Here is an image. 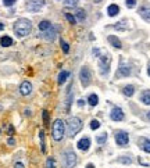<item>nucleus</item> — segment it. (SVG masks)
<instances>
[{
  "instance_id": "f3484780",
  "label": "nucleus",
  "mask_w": 150,
  "mask_h": 168,
  "mask_svg": "<svg viewBox=\"0 0 150 168\" xmlns=\"http://www.w3.org/2000/svg\"><path fill=\"white\" fill-rule=\"evenodd\" d=\"M122 93L125 95V96L131 97V96L133 95V93H135V86H132V85H126V86H124Z\"/></svg>"
},
{
  "instance_id": "20e7f679",
  "label": "nucleus",
  "mask_w": 150,
  "mask_h": 168,
  "mask_svg": "<svg viewBox=\"0 0 150 168\" xmlns=\"http://www.w3.org/2000/svg\"><path fill=\"white\" fill-rule=\"evenodd\" d=\"M63 164L66 168H74L77 164V154L72 150H66L63 154Z\"/></svg>"
},
{
  "instance_id": "4c0bfd02",
  "label": "nucleus",
  "mask_w": 150,
  "mask_h": 168,
  "mask_svg": "<svg viewBox=\"0 0 150 168\" xmlns=\"http://www.w3.org/2000/svg\"><path fill=\"white\" fill-rule=\"evenodd\" d=\"M78 106H81L82 107V106H84V100H78Z\"/></svg>"
},
{
  "instance_id": "dca6fc26",
  "label": "nucleus",
  "mask_w": 150,
  "mask_h": 168,
  "mask_svg": "<svg viewBox=\"0 0 150 168\" xmlns=\"http://www.w3.org/2000/svg\"><path fill=\"white\" fill-rule=\"evenodd\" d=\"M108 42H110L111 45L114 46L115 49H121V47H122V46H121V42H120V39H118L117 36H114V35L108 36Z\"/></svg>"
},
{
  "instance_id": "6ab92c4d",
  "label": "nucleus",
  "mask_w": 150,
  "mask_h": 168,
  "mask_svg": "<svg viewBox=\"0 0 150 168\" xmlns=\"http://www.w3.org/2000/svg\"><path fill=\"white\" fill-rule=\"evenodd\" d=\"M68 77H69V71H61L60 75H58V81H57L58 85H63L68 79Z\"/></svg>"
},
{
  "instance_id": "b1692460",
  "label": "nucleus",
  "mask_w": 150,
  "mask_h": 168,
  "mask_svg": "<svg viewBox=\"0 0 150 168\" xmlns=\"http://www.w3.org/2000/svg\"><path fill=\"white\" fill-rule=\"evenodd\" d=\"M88 102H89V104L90 106H96L97 103H99V97H97V95H90L89 96V99H88Z\"/></svg>"
},
{
  "instance_id": "f257e3e1",
  "label": "nucleus",
  "mask_w": 150,
  "mask_h": 168,
  "mask_svg": "<svg viewBox=\"0 0 150 168\" xmlns=\"http://www.w3.org/2000/svg\"><path fill=\"white\" fill-rule=\"evenodd\" d=\"M32 31V22L27 18H20L14 24V32L18 38H24V36L29 35Z\"/></svg>"
},
{
  "instance_id": "39448f33",
  "label": "nucleus",
  "mask_w": 150,
  "mask_h": 168,
  "mask_svg": "<svg viewBox=\"0 0 150 168\" xmlns=\"http://www.w3.org/2000/svg\"><path fill=\"white\" fill-rule=\"evenodd\" d=\"M110 63H111V57L110 56H102L99 58V67H100V74L102 75H107L110 71Z\"/></svg>"
},
{
  "instance_id": "cd10ccee",
  "label": "nucleus",
  "mask_w": 150,
  "mask_h": 168,
  "mask_svg": "<svg viewBox=\"0 0 150 168\" xmlns=\"http://www.w3.org/2000/svg\"><path fill=\"white\" fill-rule=\"evenodd\" d=\"M46 168H56L53 157H49V159H47V161H46Z\"/></svg>"
},
{
  "instance_id": "a878e982",
  "label": "nucleus",
  "mask_w": 150,
  "mask_h": 168,
  "mask_svg": "<svg viewBox=\"0 0 150 168\" xmlns=\"http://www.w3.org/2000/svg\"><path fill=\"white\" fill-rule=\"evenodd\" d=\"M78 0H64V6L66 7H77Z\"/></svg>"
},
{
  "instance_id": "0eeeda50",
  "label": "nucleus",
  "mask_w": 150,
  "mask_h": 168,
  "mask_svg": "<svg viewBox=\"0 0 150 168\" xmlns=\"http://www.w3.org/2000/svg\"><path fill=\"white\" fill-rule=\"evenodd\" d=\"M45 6V0H28L27 10L31 13H38L43 9Z\"/></svg>"
},
{
  "instance_id": "e433bc0d",
  "label": "nucleus",
  "mask_w": 150,
  "mask_h": 168,
  "mask_svg": "<svg viewBox=\"0 0 150 168\" xmlns=\"http://www.w3.org/2000/svg\"><path fill=\"white\" fill-rule=\"evenodd\" d=\"M7 143H9V144H14L15 142H14V139H13V138H10L9 140H7Z\"/></svg>"
},
{
  "instance_id": "7c9ffc66",
  "label": "nucleus",
  "mask_w": 150,
  "mask_h": 168,
  "mask_svg": "<svg viewBox=\"0 0 150 168\" xmlns=\"http://www.w3.org/2000/svg\"><path fill=\"white\" fill-rule=\"evenodd\" d=\"M66 18H67V20H68L69 22H71V24H75V22H77V20H75V17H72V15L69 14V13H67V14H66Z\"/></svg>"
},
{
  "instance_id": "6e6552de",
  "label": "nucleus",
  "mask_w": 150,
  "mask_h": 168,
  "mask_svg": "<svg viewBox=\"0 0 150 168\" xmlns=\"http://www.w3.org/2000/svg\"><path fill=\"white\" fill-rule=\"evenodd\" d=\"M128 142H129V136L125 131H118V132L115 133V143H117L118 146L124 147L128 144Z\"/></svg>"
},
{
  "instance_id": "37998d69",
  "label": "nucleus",
  "mask_w": 150,
  "mask_h": 168,
  "mask_svg": "<svg viewBox=\"0 0 150 168\" xmlns=\"http://www.w3.org/2000/svg\"><path fill=\"white\" fill-rule=\"evenodd\" d=\"M95 2H96V3H99V2H102V0H95Z\"/></svg>"
},
{
  "instance_id": "ea45409f",
  "label": "nucleus",
  "mask_w": 150,
  "mask_h": 168,
  "mask_svg": "<svg viewBox=\"0 0 150 168\" xmlns=\"http://www.w3.org/2000/svg\"><path fill=\"white\" fill-rule=\"evenodd\" d=\"M3 29H4V25L2 24V22H0V31H3Z\"/></svg>"
},
{
  "instance_id": "f8f14e48",
  "label": "nucleus",
  "mask_w": 150,
  "mask_h": 168,
  "mask_svg": "<svg viewBox=\"0 0 150 168\" xmlns=\"http://www.w3.org/2000/svg\"><path fill=\"white\" fill-rule=\"evenodd\" d=\"M128 75H131V67L125 65V64H121L117 71V77H128Z\"/></svg>"
},
{
  "instance_id": "aec40b11",
  "label": "nucleus",
  "mask_w": 150,
  "mask_h": 168,
  "mask_svg": "<svg viewBox=\"0 0 150 168\" xmlns=\"http://www.w3.org/2000/svg\"><path fill=\"white\" fill-rule=\"evenodd\" d=\"M0 45L3 46V47H9V46L13 45V39L10 36H3V38L0 39Z\"/></svg>"
},
{
  "instance_id": "393cba45",
  "label": "nucleus",
  "mask_w": 150,
  "mask_h": 168,
  "mask_svg": "<svg viewBox=\"0 0 150 168\" xmlns=\"http://www.w3.org/2000/svg\"><path fill=\"white\" fill-rule=\"evenodd\" d=\"M106 140H107V133H102L100 136H97V138H96V142L99 144H104Z\"/></svg>"
},
{
  "instance_id": "c756f323",
  "label": "nucleus",
  "mask_w": 150,
  "mask_h": 168,
  "mask_svg": "<svg viewBox=\"0 0 150 168\" xmlns=\"http://www.w3.org/2000/svg\"><path fill=\"white\" fill-rule=\"evenodd\" d=\"M61 47H63V50H64V53H68L69 51V47H68V43H66L63 39H61Z\"/></svg>"
},
{
  "instance_id": "423d86ee",
  "label": "nucleus",
  "mask_w": 150,
  "mask_h": 168,
  "mask_svg": "<svg viewBox=\"0 0 150 168\" xmlns=\"http://www.w3.org/2000/svg\"><path fill=\"white\" fill-rule=\"evenodd\" d=\"M79 79H81V84L84 88L89 86L90 79H92V74H90V69L88 67H82L81 72H79Z\"/></svg>"
},
{
  "instance_id": "2f4dec72",
  "label": "nucleus",
  "mask_w": 150,
  "mask_h": 168,
  "mask_svg": "<svg viewBox=\"0 0 150 168\" xmlns=\"http://www.w3.org/2000/svg\"><path fill=\"white\" fill-rule=\"evenodd\" d=\"M136 4V0H126V7H129V9H133Z\"/></svg>"
},
{
  "instance_id": "473e14b6",
  "label": "nucleus",
  "mask_w": 150,
  "mask_h": 168,
  "mask_svg": "<svg viewBox=\"0 0 150 168\" xmlns=\"http://www.w3.org/2000/svg\"><path fill=\"white\" fill-rule=\"evenodd\" d=\"M15 2H17V0H3V3H4V6L6 7H11Z\"/></svg>"
},
{
  "instance_id": "a211bd4d",
  "label": "nucleus",
  "mask_w": 150,
  "mask_h": 168,
  "mask_svg": "<svg viewBox=\"0 0 150 168\" xmlns=\"http://www.w3.org/2000/svg\"><path fill=\"white\" fill-rule=\"evenodd\" d=\"M141 102L144 103V104L149 106L150 104V90H144L141 95Z\"/></svg>"
},
{
  "instance_id": "5701e85b",
  "label": "nucleus",
  "mask_w": 150,
  "mask_h": 168,
  "mask_svg": "<svg viewBox=\"0 0 150 168\" xmlns=\"http://www.w3.org/2000/svg\"><path fill=\"white\" fill-rule=\"evenodd\" d=\"M142 149H143L146 153H150V139H143L142 140Z\"/></svg>"
},
{
  "instance_id": "9d476101",
  "label": "nucleus",
  "mask_w": 150,
  "mask_h": 168,
  "mask_svg": "<svg viewBox=\"0 0 150 168\" xmlns=\"http://www.w3.org/2000/svg\"><path fill=\"white\" fill-rule=\"evenodd\" d=\"M124 117H125V115H124V111L121 110L120 107H114L110 113V118L113 121H122Z\"/></svg>"
},
{
  "instance_id": "1a4fd4ad",
  "label": "nucleus",
  "mask_w": 150,
  "mask_h": 168,
  "mask_svg": "<svg viewBox=\"0 0 150 168\" xmlns=\"http://www.w3.org/2000/svg\"><path fill=\"white\" fill-rule=\"evenodd\" d=\"M57 33H58V28L57 27H50L47 31L43 32V38H45L46 40H49V42H51V40L56 39Z\"/></svg>"
},
{
  "instance_id": "4be33fe9",
  "label": "nucleus",
  "mask_w": 150,
  "mask_h": 168,
  "mask_svg": "<svg viewBox=\"0 0 150 168\" xmlns=\"http://www.w3.org/2000/svg\"><path fill=\"white\" fill-rule=\"evenodd\" d=\"M75 15H77V18H78L79 21H84L85 18H86V13H85V10H82V9L77 10V11H75Z\"/></svg>"
},
{
  "instance_id": "ddd939ff",
  "label": "nucleus",
  "mask_w": 150,
  "mask_h": 168,
  "mask_svg": "<svg viewBox=\"0 0 150 168\" xmlns=\"http://www.w3.org/2000/svg\"><path fill=\"white\" fill-rule=\"evenodd\" d=\"M20 92H21V95H24V96L29 95V93L32 92V85H31L28 81L22 82V84H21V86H20Z\"/></svg>"
},
{
  "instance_id": "412c9836",
  "label": "nucleus",
  "mask_w": 150,
  "mask_h": 168,
  "mask_svg": "<svg viewBox=\"0 0 150 168\" xmlns=\"http://www.w3.org/2000/svg\"><path fill=\"white\" fill-rule=\"evenodd\" d=\"M50 27H51V22H50V21H47V20H43V21H40V22H39V29L42 31V32L47 31Z\"/></svg>"
},
{
  "instance_id": "79ce46f5",
  "label": "nucleus",
  "mask_w": 150,
  "mask_h": 168,
  "mask_svg": "<svg viewBox=\"0 0 150 168\" xmlns=\"http://www.w3.org/2000/svg\"><path fill=\"white\" fill-rule=\"evenodd\" d=\"M147 120H150V111L147 113Z\"/></svg>"
},
{
  "instance_id": "c9c22d12",
  "label": "nucleus",
  "mask_w": 150,
  "mask_h": 168,
  "mask_svg": "<svg viewBox=\"0 0 150 168\" xmlns=\"http://www.w3.org/2000/svg\"><path fill=\"white\" fill-rule=\"evenodd\" d=\"M14 168H25V167H24V164H21V162H15Z\"/></svg>"
},
{
  "instance_id": "7ed1b4c3",
  "label": "nucleus",
  "mask_w": 150,
  "mask_h": 168,
  "mask_svg": "<svg viewBox=\"0 0 150 168\" xmlns=\"http://www.w3.org/2000/svg\"><path fill=\"white\" fill-rule=\"evenodd\" d=\"M82 129V121L78 117H71L68 120V133L69 136H75Z\"/></svg>"
},
{
  "instance_id": "9b49d317",
  "label": "nucleus",
  "mask_w": 150,
  "mask_h": 168,
  "mask_svg": "<svg viewBox=\"0 0 150 168\" xmlns=\"http://www.w3.org/2000/svg\"><path fill=\"white\" fill-rule=\"evenodd\" d=\"M77 146H78V149H79V150H82V151L89 150V147H90V139H89V138H82L81 140H78Z\"/></svg>"
},
{
  "instance_id": "2eb2a0df",
  "label": "nucleus",
  "mask_w": 150,
  "mask_h": 168,
  "mask_svg": "<svg viewBox=\"0 0 150 168\" xmlns=\"http://www.w3.org/2000/svg\"><path fill=\"white\" fill-rule=\"evenodd\" d=\"M107 13L110 17H114V15H117L118 13H120V7H118L117 4H110L107 9Z\"/></svg>"
},
{
  "instance_id": "58836bf2",
  "label": "nucleus",
  "mask_w": 150,
  "mask_h": 168,
  "mask_svg": "<svg viewBox=\"0 0 150 168\" xmlns=\"http://www.w3.org/2000/svg\"><path fill=\"white\" fill-rule=\"evenodd\" d=\"M86 168H95V165H93V164H88Z\"/></svg>"
},
{
  "instance_id": "4468645a",
  "label": "nucleus",
  "mask_w": 150,
  "mask_h": 168,
  "mask_svg": "<svg viewBox=\"0 0 150 168\" xmlns=\"http://www.w3.org/2000/svg\"><path fill=\"white\" fill-rule=\"evenodd\" d=\"M139 14H141L142 18H144L146 21H150V9L147 6H143L139 9Z\"/></svg>"
},
{
  "instance_id": "a19ab883",
  "label": "nucleus",
  "mask_w": 150,
  "mask_h": 168,
  "mask_svg": "<svg viewBox=\"0 0 150 168\" xmlns=\"http://www.w3.org/2000/svg\"><path fill=\"white\" fill-rule=\"evenodd\" d=\"M147 74H149V77H150V65H149V68H147Z\"/></svg>"
},
{
  "instance_id": "f03ea898",
  "label": "nucleus",
  "mask_w": 150,
  "mask_h": 168,
  "mask_svg": "<svg viewBox=\"0 0 150 168\" xmlns=\"http://www.w3.org/2000/svg\"><path fill=\"white\" fill-rule=\"evenodd\" d=\"M64 131H66V128H64V122L61 120H56L53 124V128H51V136H53L54 140H61L64 136Z\"/></svg>"
},
{
  "instance_id": "c85d7f7f",
  "label": "nucleus",
  "mask_w": 150,
  "mask_h": 168,
  "mask_svg": "<svg viewBox=\"0 0 150 168\" xmlns=\"http://www.w3.org/2000/svg\"><path fill=\"white\" fill-rule=\"evenodd\" d=\"M100 126V122L97 120H92L90 121V129H97Z\"/></svg>"
},
{
  "instance_id": "72a5a7b5",
  "label": "nucleus",
  "mask_w": 150,
  "mask_h": 168,
  "mask_svg": "<svg viewBox=\"0 0 150 168\" xmlns=\"http://www.w3.org/2000/svg\"><path fill=\"white\" fill-rule=\"evenodd\" d=\"M120 162H124V164H131L132 160L129 159V157H122V159H120Z\"/></svg>"
},
{
  "instance_id": "f704fd0d",
  "label": "nucleus",
  "mask_w": 150,
  "mask_h": 168,
  "mask_svg": "<svg viewBox=\"0 0 150 168\" xmlns=\"http://www.w3.org/2000/svg\"><path fill=\"white\" fill-rule=\"evenodd\" d=\"M43 120H45V124L47 125V121H49V114H47V111H43Z\"/></svg>"
},
{
  "instance_id": "bb28decb",
  "label": "nucleus",
  "mask_w": 150,
  "mask_h": 168,
  "mask_svg": "<svg viewBox=\"0 0 150 168\" xmlns=\"http://www.w3.org/2000/svg\"><path fill=\"white\" fill-rule=\"evenodd\" d=\"M40 144H42V146H40V149H42V153H45L46 151V147H45V132H43V131H40Z\"/></svg>"
}]
</instances>
